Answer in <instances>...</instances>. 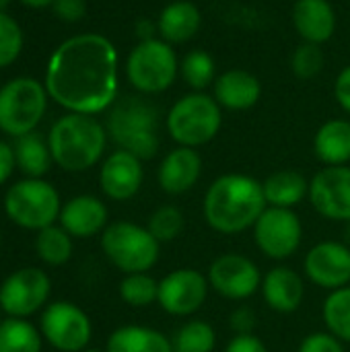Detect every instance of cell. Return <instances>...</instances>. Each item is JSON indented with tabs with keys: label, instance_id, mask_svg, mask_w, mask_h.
Masks as SVG:
<instances>
[{
	"label": "cell",
	"instance_id": "6da1fadb",
	"mask_svg": "<svg viewBox=\"0 0 350 352\" xmlns=\"http://www.w3.org/2000/svg\"><path fill=\"white\" fill-rule=\"evenodd\" d=\"M118 50L105 35H72L50 56L43 85L68 113L97 116L118 101Z\"/></svg>",
	"mask_w": 350,
	"mask_h": 352
},
{
	"label": "cell",
	"instance_id": "7a4b0ae2",
	"mask_svg": "<svg viewBox=\"0 0 350 352\" xmlns=\"http://www.w3.org/2000/svg\"><path fill=\"white\" fill-rule=\"evenodd\" d=\"M266 206L262 182L245 173H225L208 186L202 214L212 231L237 235L252 229Z\"/></svg>",
	"mask_w": 350,
	"mask_h": 352
},
{
	"label": "cell",
	"instance_id": "3957f363",
	"mask_svg": "<svg viewBox=\"0 0 350 352\" xmlns=\"http://www.w3.org/2000/svg\"><path fill=\"white\" fill-rule=\"evenodd\" d=\"M107 136V128L95 116L66 113L50 128L47 144L52 159L60 169L80 173L101 161Z\"/></svg>",
	"mask_w": 350,
	"mask_h": 352
},
{
	"label": "cell",
	"instance_id": "277c9868",
	"mask_svg": "<svg viewBox=\"0 0 350 352\" xmlns=\"http://www.w3.org/2000/svg\"><path fill=\"white\" fill-rule=\"evenodd\" d=\"M109 138L124 151L149 161L159 151V111L142 97L116 101L107 118Z\"/></svg>",
	"mask_w": 350,
	"mask_h": 352
},
{
	"label": "cell",
	"instance_id": "5b68a950",
	"mask_svg": "<svg viewBox=\"0 0 350 352\" xmlns=\"http://www.w3.org/2000/svg\"><path fill=\"white\" fill-rule=\"evenodd\" d=\"M221 126L223 107L212 95L202 91L184 95L167 113V132L177 146H204L217 138Z\"/></svg>",
	"mask_w": 350,
	"mask_h": 352
},
{
	"label": "cell",
	"instance_id": "8992f818",
	"mask_svg": "<svg viewBox=\"0 0 350 352\" xmlns=\"http://www.w3.org/2000/svg\"><path fill=\"white\" fill-rule=\"evenodd\" d=\"M2 208L10 223L37 233L58 223L62 200L58 190L43 177H25L6 190Z\"/></svg>",
	"mask_w": 350,
	"mask_h": 352
},
{
	"label": "cell",
	"instance_id": "52a82bcc",
	"mask_svg": "<svg viewBox=\"0 0 350 352\" xmlns=\"http://www.w3.org/2000/svg\"><path fill=\"white\" fill-rule=\"evenodd\" d=\"M101 252L107 262L122 274L149 272L161 256V243L146 225L132 221H116L101 233Z\"/></svg>",
	"mask_w": 350,
	"mask_h": 352
},
{
	"label": "cell",
	"instance_id": "ba28073f",
	"mask_svg": "<svg viewBox=\"0 0 350 352\" xmlns=\"http://www.w3.org/2000/svg\"><path fill=\"white\" fill-rule=\"evenodd\" d=\"M179 74V60L171 43L161 37L138 41L126 60V78L140 95L167 91Z\"/></svg>",
	"mask_w": 350,
	"mask_h": 352
},
{
	"label": "cell",
	"instance_id": "9c48e42d",
	"mask_svg": "<svg viewBox=\"0 0 350 352\" xmlns=\"http://www.w3.org/2000/svg\"><path fill=\"white\" fill-rule=\"evenodd\" d=\"M45 85L31 76H17L0 87V132L12 138L31 134L47 109Z\"/></svg>",
	"mask_w": 350,
	"mask_h": 352
},
{
	"label": "cell",
	"instance_id": "30bf717a",
	"mask_svg": "<svg viewBox=\"0 0 350 352\" xmlns=\"http://www.w3.org/2000/svg\"><path fill=\"white\" fill-rule=\"evenodd\" d=\"M39 332L43 340L60 352H83L93 338V324L85 309L70 301L47 303L41 311Z\"/></svg>",
	"mask_w": 350,
	"mask_h": 352
},
{
	"label": "cell",
	"instance_id": "8fae6325",
	"mask_svg": "<svg viewBox=\"0 0 350 352\" xmlns=\"http://www.w3.org/2000/svg\"><path fill=\"white\" fill-rule=\"evenodd\" d=\"M52 295V280L45 270L27 266L10 272L0 285V307L6 318L27 320L45 309Z\"/></svg>",
	"mask_w": 350,
	"mask_h": 352
},
{
	"label": "cell",
	"instance_id": "7c38bea8",
	"mask_svg": "<svg viewBox=\"0 0 350 352\" xmlns=\"http://www.w3.org/2000/svg\"><path fill=\"white\" fill-rule=\"evenodd\" d=\"M256 248L270 260H289L297 254L303 239V225L295 210L266 206L252 227Z\"/></svg>",
	"mask_w": 350,
	"mask_h": 352
},
{
	"label": "cell",
	"instance_id": "4fadbf2b",
	"mask_svg": "<svg viewBox=\"0 0 350 352\" xmlns=\"http://www.w3.org/2000/svg\"><path fill=\"white\" fill-rule=\"evenodd\" d=\"M210 289L229 301H245L254 297L260 287L264 274L258 264L243 254L227 252L215 258L206 272Z\"/></svg>",
	"mask_w": 350,
	"mask_h": 352
},
{
	"label": "cell",
	"instance_id": "5bb4252c",
	"mask_svg": "<svg viewBox=\"0 0 350 352\" xmlns=\"http://www.w3.org/2000/svg\"><path fill=\"white\" fill-rule=\"evenodd\" d=\"M210 285L196 268H177L159 280V307L173 318H190L206 303Z\"/></svg>",
	"mask_w": 350,
	"mask_h": 352
},
{
	"label": "cell",
	"instance_id": "9a60e30c",
	"mask_svg": "<svg viewBox=\"0 0 350 352\" xmlns=\"http://www.w3.org/2000/svg\"><path fill=\"white\" fill-rule=\"evenodd\" d=\"M307 198L320 217L350 223V165L322 167L309 179Z\"/></svg>",
	"mask_w": 350,
	"mask_h": 352
},
{
	"label": "cell",
	"instance_id": "2e32d148",
	"mask_svg": "<svg viewBox=\"0 0 350 352\" xmlns=\"http://www.w3.org/2000/svg\"><path fill=\"white\" fill-rule=\"evenodd\" d=\"M305 276L324 291L350 285V245L344 241H320L303 260Z\"/></svg>",
	"mask_w": 350,
	"mask_h": 352
},
{
	"label": "cell",
	"instance_id": "e0dca14e",
	"mask_svg": "<svg viewBox=\"0 0 350 352\" xmlns=\"http://www.w3.org/2000/svg\"><path fill=\"white\" fill-rule=\"evenodd\" d=\"M142 182H144V167L136 155L118 148L103 159L99 169V188L109 200L116 202L132 200L140 192Z\"/></svg>",
	"mask_w": 350,
	"mask_h": 352
},
{
	"label": "cell",
	"instance_id": "ac0fdd59",
	"mask_svg": "<svg viewBox=\"0 0 350 352\" xmlns=\"http://www.w3.org/2000/svg\"><path fill=\"white\" fill-rule=\"evenodd\" d=\"M58 223L72 239H89L105 231L109 225V210L101 198L80 194L62 204Z\"/></svg>",
	"mask_w": 350,
	"mask_h": 352
},
{
	"label": "cell",
	"instance_id": "d6986e66",
	"mask_svg": "<svg viewBox=\"0 0 350 352\" xmlns=\"http://www.w3.org/2000/svg\"><path fill=\"white\" fill-rule=\"evenodd\" d=\"M202 175V157L196 148L175 146L169 151L157 169V184L169 196H182L196 188Z\"/></svg>",
	"mask_w": 350,
	"mask_h": 352
},
{
	"label": "cell",
	"instance_id": "ffe728a7",
	"mask_svg": "<svg viewBox=\"0 0 350 352\" xmlns=\"http://www.w3.org/2000/svg\"><path fill=\"white\" fill-rule=\"evenodd\" d=\"M260 293L272 311L295 314L303 303L305 283L297 270L289 266H274L264 274Z\"/></svg>",
	"mask_w": 350,
	"mask_h": 352
},
{
	"label": "cell",
	"instance_id": "44dd1931",
	"mask_svg": "<svg viewBox=\"0 0 350 352\" xmlns=\"http://www.w3.org/2000/svg\"><path fill=\"white\" fill-rule=\"evenodd\" d=\"M212 97L223 109L245 111L260 101L262 82L256 74L241 68H233L217 76Z\"/></svg>",
	"mask_w": 350,
	"mask_h": 352
},
{
	"label": "cell",
	"instance_id": "7402d4cb",
	"mask_svg": "<svg viewBox=\"0 0 350 352\" xmlns=\"http://www.w3.org/2000/svg\"><path fill=\"white\" fill-rule=\"evenodd\" d=\"M293 27L305 43L322 45L336 31V12L330 0H297L293 6Z\"/></svg>",
	"mask_w": 350,
	"mask_h": 352
},
{
	"label": "cell",
	"instance_id": "603a6c76",
	"mask_svg": "<svg viewBox=\"0 0 350 352\" xmlns=\"http://www.w3.org/2000/svg\"><path fill=\"white\" fill-rule=\"evenodd\" d=\"M202 25V12L192 0H173L159 12L157 33L163 41L177 45L194 39Z\"/></svg>",
	"mask_w": 350,
	"mask_h": 352
},
{
	"label": "cell",
	"instance_id": "cb8c5ba5",
	"mask_svg": "<svg viewBox=\"0 0 350 352\" xmlns=\"http://www.w3.org/2000/svg\"><path fill=\"white\" fill-rule=\"evenodd\" d=\"M314 153L324 167L350 163V122L334 118L324 122L314 136Z\"/></svg>",
	"mask_w": 350,
	"mask_h": 352
},
{
	"label": "cell",
	"instance_id": "d4e9b609",
	"mask_svg": "<svg viewBox=\"0 0 350 352\" xmlns=\"http://www.w3.org/2000/svg\"><path fill=\"white\" fill-rule=\"evenodd\" d=\"M105 352H173V344L155 328L130 324L109 334Z\"/></svg>",
	"mask_w": 350,
	"mask_h": 352
},
{
	"label": "cell",
	"instance_id": "484cf974",
	"mask_svg": "<svg viewBox=\"0 0 350 352\" xmlns=\"http://www.w3.org/2000/svg\"><path fill=\"white\" fill-rule=\"evenodd\" d=\"M262 188L266 204L276 208L295 210V206L309 196V179L295 169H281L270 173L262 182Z\"/></svg>",
	"mask_w": 350,
	"mask_h": 352
},
{
	"label": "cell",
	"instance_id": "4316f807",
	"mask_svg": "<svg viewBox=\"0 0 350 352\" xmlns=\"http://www.w3.org/2000/svg\"><path fill=\"white\" fill-rule=\"evenodd\" d=\"M12 148H14L17 169L23 171L25 177H43L54 163L47 140H43L35 132L17 138Z\"/></svg>",
	"mask_w": 350,
	"mask_h": 352
},
{
	"label": "cell",
	"instance_id": "83f0119b",
	"mask_svg": "<svg viewBox=\"0 0 350 352\" xmlns=\"http://www.w3.org/2000/svg\"><path fill=\"white\" fill-rule=\"evenodd\" d=\"M43 336L27 320L6 318L0 324V352H41Z\"/></svg>",
	"mask_w": 350,
	"mask_h": 352
},
{
	"label": "cell",
	"instance_id": "f1b7e54d",
	"mask_svg": "<svg viewBox=\"0 0 350 352\" xmlns=\"http://www.w3.org/2000/svg\"><path fill=\"white\" fill-rule=\"evenodd\" d=\"M72 237L60 225L37 231L35 235V254L47 266H64L72 258Z\"/></svg>",
	"mask_w": 350,
	"mask_h": 352
},
{
	"label": "cell",
	"instance_id": "f546056e",
	"mask_svg": "<svg viewBox=\"0 0 350 352\" xmlns=\"http://www.w3.org/2000/svg\"><path fill=\"white\" fill-rule=\"evenodd\" d=\"M322 320L330 334L350 344V285L328 293L322 305Z\"/></svg>",
	"mask_w": 350,
	"mask_h": 352
},
{
	"label": "cell",
	"instance_id": "4dcf8cb0",
	"mask_svg": "<svg viewBox=\"0 0 350 352\" xmlns=\"http://www.w3.org/2000/svg\"><path fill=\"white\" fill-rule=\"evenodd\" d=\"M173 352H215L217 332L204 320H190L171 338Z\"/></svg>",
	"mask_w": 350,
	"mask_h": 352
},
{
	"label": "cell",
	"instance_id": "1f68e13d",
	"mask_svg": "<svg viewBox=\"0 0 350 352\" xmlns=\"http://www.w3.org/2000/svg\"><path fill=\"white\" fill-rule=\"evenodd\" d=\"M120 299L134 309H144L153 303H157L159 297V280L153 278L149 272H136V274H124L118 287Z\"/></svg>",
	"mask_w": 350,
	"mask_h": 352
},
{
	"label": "cell",
	"instance_id": "d6a6232c",
	"mask_svg": "<svg viewBox=\"0 0 350 352\" xmlns=\"http://www.w3.org/2000/svg\"><path fill=\"white\" fill-rule=\"evenodd\" d=\"M179 74L194 91H202L217 80L215 58L204 50H192L179 62Z\"/></svg>",
	"mask_w": 350,
	"mask_h": 352
},
{
	"label": "cell",
	"instance_id": "836d02e7",
	"mask_svg": "<svg viewBox=\"0 0 350 352\" xmlns=\"http://www.w3.org/2000/svg\"><path fill=\"white\" fill-rule=\"evenodd\" d=\"M146 229L153 233V237L163 245L175 241L184 229H186V217L184 212L173 206V204H163L159 206L146 221Z\"/></svg>",
	"mask_w": 350,
	"mask_h": 352
},
{
	"label": "cell",
	"instance_id": "e575fe53",
	"mask_svg": "<svg viewBox=\"0 0 350 352\" xmlns=\"http://www.w3.org/2000/svg\"><path fill=\"white\" fill-rule=\"evenodd\" d=\"M324 64H326L324 52L316 43L303 41L299 47H295L291 56V70L301 80H311L314 76H318L324 70Z\"/></svg>",
	"mask_w": 350,
	"mask_h": 352
},
{
	"label": "cell",
	"instance_id": "d590c367",
	"mask_svg": "<svg viewBox=\"0 0 350 352\" xmlns=\"http://www.w3.org/2000/svg\"><path fill=\"white\" fill-rule=\"evenodd\" d=\"M23 29L6 12L0 10V68L10 66L23 50Z\"/></svg>",
	"mask_w": 350,
	"mask_h": 352
},
{
	"label": "cell",
	"instance_id": "8d00e7d4",
	"mask_svg": "<svg viewBox=\"0 0 350 352\" xmlns=\"http://www.w3.org/2000/svg\"><path fill=\"white\" fill-rule=\"evenodd\" d=\"M297 352H344V342L338 340L334 334H330L328 330L324 332H311L307 334Z\"/></svg>",
	"mask_w": 350,
	"mask_h": 352
},
{
	"label": "cell",
	"instance_id": "74e56055",
	"mask_svg": "<svg viewBox=\"0 0 350 352\" xmlns=\"http://www.w3.org/2000/svg\"><path fill=\"white\" fill-rule=\"evenodd\" d=\"M52 10L58 19H62L66 23H76L85 16L87 2L85 0H54Z\"/></svg>",
	"mask_w": 350,
	"mask_h": 352
},
{
	"label": "cell",
	"instance_id": "f35d334b",
	"mask_svg": "<svg viewBox=\"0 0 350 352\" xmlns=\"http://www.w3.org/2000/svg\"><path fill=\"white\" fill-rule=\"evenodd\" d=\"M229 328L235 334H254V328H256V314H254V309H250L245 305L233 309L231 316H229Z\"/></svg>",
	"mask_w": 350,
	"mask_h": 352
},
{
	"label": "cell",
	"instance_id": "ab89813d",
	"mask_svg": "<svg viewBox=\"0 0 350 352\" xmlns=\"http://www.w3.org/2000/svg\"><path fill=\"white\" fill-rule=\"evenodd\" d=\"M225 352H268V346L256 334H235L227 342Z\"/></svg>",
	"mask_w": 350,
	"mask_h": 352
},
{
	"label": "cell",
	"instance_id": "60d3db41",
	"mask_svg": "<svg viewBox=\"0 0 350 352\" xmlns=\"http://www.w3.org/2000/svg\"><path fill=\"white\" fill-rule=\"evenodd\" d=\"M334 97L338 101V105L350 113V64L340 70V74L336 76L334 82Z\"/></svg>",
	"mask_w": 350,
	"mask_h": 352
},
{
	"label": "cell",
	"instance_id": "b9f144b4",
	"mask_svg": "<svg viewBox=\"0 0 350 352\" xmlns=\"http://www.w3.org/2000/svg\"><path fill=\"white\" fill-rule=\"evenodd\" d=\"M14 169H17L14 148L8 142L0 140V186H4L10 179Z\"/></svg>",
	"mask_w": 350,
	"mask_h": 352
},
{
	"label": "cell",
	"instance_id": "7bdbcfd3",
	"mask_svg": "<svg viewBox=\"0 0 350 352\" xmlns=\"http://www.w3.org/2000/svg\"><path fill=\"white\" fill-rule=\"evenodd\" d=\"M19 2L29 8H45V6H52L54 0H19Z\"/></svg>",
	"mask_w": 350,
	"mask_h": 352
},
{
	"label": "cell",
	"instance_id": "ee69618b",
	"mask_svg": "<svg viewBox=\"0 0 350 352\" xmlns=\"http://www.w3.org/2000/svg\"><path fill=\"white\" fill-rule=\"evenodd\" d=\"M344 237H347V239H344V243H347V245H350V223H347V229H344Z\"/></svg>",
	"mask_w": 350,
	"mask_h": 352
},
{
	"label": "cell",
	"instance_id": "f6af8a7d",
	"mask_svg": "<svg viewBox=\"0 0 350 352\" xmlns=\"http://www.w3.org/2000/svg\"><path fill=\"white\" fill-rule=\"evenodd\" d=\"M8 2H10V0H0V10H2V12H6V6H8Z\"/></svg>",
	"mask_w": 350,
	"mask_h": 352
},
{
	"label": "cell",
	"instance_id": "bcb514c9",
	"mask_svg": "<svg viewBox=\"0 0 350 352\" xmlns=\"http://www.w3.org/2000/svg\"><path fill=\"white\" fill-rule=\"evenodd\" d=\"M83 352H105V351H99V349H85Z\"/></svg>",
	"mask_w": 350,
	"mask_h": 352
},
{
	"label": "cell",
	"instance_id": "7dc6e473",
	"mask_svg": "<svg viewBox=\"0 0 350 352\" xmlns=\"http://www.w3.org/2000/svg\"><path fill=\"white\" fill-rule=\"evenodd\" d=\"M2 314H4V311H2V307H0V324L4 322V320H2Z\"/></svg>",
	"mask_w": 350,
	"mask_h": 352
}]
</instances>
